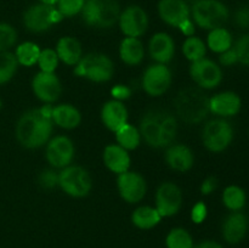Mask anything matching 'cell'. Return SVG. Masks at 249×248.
Here are the masks:
<instances>
[{"label":"cell","mask_w":249,"mask_h":248,"mask_svg":"<svg viewBox=\"0 0 249 248\" xmlns=\"http://www.w3.org/2000/svg\"><path fill=\"white\" fill-rule=\"evenodd\" d=\"M53 108V105H43L19 116L15 126V136L22 147L27 150L40 148L53 138L55 126L51 119Z\"/></svg>","instance_id":"6da1fadb"},{"label":"cell","mask_w":249,"mask_h":248,"mask_svg":"<svg viewBox=\"0 0 249 248\" xmlns=\"http://www.w3.org/2000/svg\"><path fill=\"white\" fill-rule=\"evenodd\" d=\"M138 128L146 145L152 148H167L177 139L179 122L170 112L151 109L143 114Z\"/></svg>","instance_id":"7a4b0ae2"},{"label":"cell","mask_w":249,"mask_h":248,"mask_svg":"<svg viewBox=\"0 0 249 248\" xmlns=\"http://www.w3.org/2000/svg\"><path fill=\"white\" fill-rule=\"evenodd\" d=\"M174 109L177 118L190 125H196L211 113L209 96L197 87L184 88L175 96Z\"/></svg>","instance_id":"3957f363"},{"label":"cell","mask_w":249,"mask_h":248,"mask_svg":"<svg viewBox=\"0 0 249 248\" xmlns=\"http://www.w3.org/2000/svg\"><path fill=\"white\" fill-rule=\"evenodd\" d=\"M121 11L117 0H85L80 15L88 27L109 29L118 23Z\"/></svg>","instance_id":"277c9868"},{"label":"cell","mask_w":249,"mask_h":248,"mask_svg":"<svg viewBox=\"0 0 249 248\" xmlns=\"http://www.w3.org/2000/svg\"><path fill=\"white\" fill-rule=\"evenodd\" d=\"M114 63L108 55L102 53H89L83 55L77 66L74 74L92 83H107L114 75Z\"/></svg>","instance_id":"5b68a950"},{"label":"cell","mask_w":249,"mask_h":248,"mask_svg":"<svg viewBox=\"0 0 249 248\" xmlns=\"http://www.w3.org/2000/svg\"><path fill=\"white\" fill-rule=\"evenodd\" d=\"M230 11L220 0H198L191 5V19L195 26L206 31L224 27Z\"/></svg>","instance_id":"8992f818"},{"label":"cell","mask_w":249,"mask_h":248,"mask_svg":"<svg viewBox=\"0 0 249 248\" xmlns=\"http://www.w3.org/2000/svg\"><path fill=\"white\" fill-rule=\"evenodd\" d=\"M58 187L73 198L87 197L92 190V177L82 165L71 164L58 172Z\"/></svg>","instance_id":"52a82bcc"},{"label":"cell","mask_w":249,"mask_h":248,"mask_svg":"<svg viewBox=\"0 0 249 248\" xmlns=\"http://www.w3.org/2000/svg\"><path fill=\"white\" fill-rule=\"evenodd\" d=\"M202 142L213 153H220L231 145L233 140V128L225 118H214L206 122L202 128Z\"/></svg>","instance_id":"ba28073f"},{"label":"cell","mask_w":249,"mask_h":248,"mask_svg":"<svg viewBox=\"0 0 249 248\" xmlns=\"http://www.w3.org/2000/svg\"><path fill=\"white\" fill-rule=\"evenodd\" d=\"M63 19L62 15L58 12L56 6L44 5L40 2L31 5L23 12V26L31 33H44L58 24Z\"/></svg>","instance_id":"9c48e42d"},{"label":"cell","mask_w":249,"mask_h":248,"mask_svg":"<svg viewBox=\"0 0 249 248\" xmlns=\"http://www.w3.org/2000/svg\"><path fill=\"white\" fill-rule=\"evenodd\" d=\"M173 83V73L169 66L153 63L143 71L141 87L151 97H160L167 94Z\"/></svg>","instance_id":"30bf717a"},{"label":"cell","mask_w":249,"mask_h":248,"mask_svg":"<svg viewBox=\"0 0 249 248\" xmlns=\"http://www.w3.org/2000/svg\"><path fill=\"white\" fill-rule=\"evenodd\" d=\"M75 146L67 135L53 136L45 145V159L51 168L60 170L72 164Z\"/></svg>","instance_id":"8fae6325"},{"label":"cell","mask_w":249,"mask_h":248,"mask_svg":"<svg viewBox=\"0 0 249 248\" xmlns=\"http://www.w3.org/2000/svg\"><path fill=\"white\" fill-rule=\"evenodd\" d=\"M184 194L179 185L173 181H164L157 187L155 195V207L162 218L174 216L181 211Z\"/></svg>","instance_id":"7c38bea8"},{"label":"cell","mask_w":249,"mask_h":248,"mask_svg":"<svg viewBox=\"0 0 249 248\" xmlns=\"http://www.w3.org/2000/svg\"><path fill=\"white\" fill-rule=\"evenodd\" d=\"M189 72L197 88L202 90L215 89L223 80V70L220 65L207 57L192 62Z\"/></svg>","instance_id":"4fadbf2b"},{"label":"cell","mask_w":249,"mask_h":248,"mask_svg":"<svg viewBox=\"0 0 249 248\" xmlns=\"http://www.w3.org/2000/svg\"><path fill=\"white\" fill-rule=\"evenodd\" d=\"M117 190L124 202L140 203L147 194V182L143 175L135 170H128L117 175Z\"/></svg>","instance_id":"5bb4252c"},{"label":"cell","mask_w":249,"mask_h":248,"mask_svg":"<svg viewBox=\"0 0 249 248\" xmlns=\"http://www.w3.org/2000/svg\"><path fill=\"white\" fill-rule=\"evenodd\" d=\"M117 24L124 36L141 38L147 31L150 18L143 7L139 5H129L121 11Z\"/></svg>","instance_id":"9a60e30c"},{"label":"cell","mask_w":249,"mask_h":248,"mask_svg":"<svg viewBox=\"0 0 249 248\" xmlns=\"http://www.w3.org/2000/svg\"><path fill=\"white\" fill-rule=\"evenodd\" d=\"M34 96L44 105H53L62 95V83L56 73H36L31 83Z\"/></svg>","instance_id":"2e32d148"},{"label":"cell","mask_w":249,"mask_h":248,"mask_svg":"<svg viewBox=\"0 0 249 248\" xmlns=\"http://www.w3.org/2000/svg\"><path fill=\"white\" fill-rule=\"evenodd\" d=\"M157 12L167 26L177 29L191 18V6L185 0H160Z\"/></svg>","instance_id":"e0dca14e"},{"label":"cell","mask_w":249,"mask_h":248,"mask_svg":"<svg viewBox=\"0 0 249 248\" xmlns=\"http://www.w3.org/2000/svg\"><path fill=\"white\" fill-rule=\"evenodd\" d=\"M148 53L156 63L168 65L175 55V41L167 32H157L148 40Z\"/></svg>","instance_id":"ac0fdd59"},{"label":"cell","mask_w":249,"mask_h":248,"mask_svg":"<svg viewBox=\"0 0 249 248\" xmlns=\"http://www.w3.org/2000/svg\"><path fill=\"white\" fill-rule=\"evenodd\" d=\"M241 107L242 100L235 91H221L209 97V111L219 118L236 116Z\"/></svg>","instance_id":"d6986e66"},{"label":"cell","mask_w":249,"mask_h":248,"mask_svg":"<svg viewBox=\"0 0 249 248\" xmlns=\"http://www.w3.org/2000/svg\"><path fill=\"white\" fill-rule=\"evenodd\" d=\"M165 164L177 173H187L195 164L194 151L185 143H172L165 148Z\"/></svg>","instance_id":"ffe728a7"},{"label":"cell","mask_w":249,"mask_h":248,"mask_svg":"<svg viewBox=\"0 0 249 248\" xmlns=\"http://www.w3.org/2000/svg\"><path fill=\"white\" fill-rule=\"evenodd\" d=\"M100 117L102 124L112 133H116L119 128L129 123V111L124 102L113 99L105 102Z\"/></svg>","instance_id":"44dd1931"},{"label":"cell","mask_w":249,"mask_h":248,"mask_svg":"<svg viewBox=\"0 0 249 248\" xmlns=\"http://www.w3.org/2000/svg\"><path fill=\"white\" fill-rule=\"evenodd\" d=\"M102 160H104L105 167L116 175L130 170V153L125 148L119 146L118 143H109L104 148Z\"/></svg>","instance_id":"7402d4cb"},{"label":"cell","mask_w":249,"mask_h":248,"mask_svg":"<svg viewBox=\"0 0 249 248\" xmlns=\"http://www.w3.org/2000/svg\"><path fill=\"white\" fill-rule=\"evenodd\" d=\"M248 231V219L241 212H231L224 220L221 233L230 245H237L246 237Z\"/></svg>","instance_id":"603a6c76"},{"label":"cell","mask_w":249,"mask_h":248,"mask_svg":"<svg viewBox=\"0 0 249 248\" xmlns=\"http://www.w3.org/2000/svg\"><path fill=\"white\" fill-rule=\"evenodd\" d=\"M55 51L60 62L65 63L66 66H70V67L77 66V63L84 55L82 43L72 35L61 36L56 43Z\"/></svg>","instance_id":"cb8c5ba5"},{"label":"cell","mask_w":249,"mask_h":248,"mask_svg":"<svg viewBox=\"0 0 249 248\" xmlns=\"http://www.w3.org/2000/svg\"><path fill=\"white\" fill-rule=\"evenodd\" d=\"M118 53L119 58L124 65L129 66V67H135V66L140 65L145 58V45L140 38L124 36L119 44Z\"/></svg>","instance_id":"d4e9b609"},{"label":"cell","mask_w":249,"mask_h":248,"mask_svg":"<svg viewBox=\"0 0 249 248\" xmlns=\"http://www.w3.org/2000/svg\"><path fill=\"white\" fill-rule=\"evenodd\" d=\"M53 125L66 130H73L82 123V113L72 104H60L53 106L51 113Z\"/></svg>","instance_id":"484cf974"},{"label":"cell","mask_w":249,"mask_h":248,"mask_svg":"<svg viewBox=\"0 0 249 248\" xmlns=\"http://www.w3.org/2000/svg\"><path fill=\"white\" fill-rule=\"evenodd\" d=\"M162 220V215L158 213L156 207L140 206L131 213V223L140 230H151L156 228Z\"/></svg>","instance_id":"4316f807"},{"label":"cell","mask_w":249,"mask_h":248,"mask_svg":"<svg viewBox=\"0 0 249 248\" xmlns=\"http://www.w3.org/2000/svg\"><path fill=\"white\" fill-rule=\"evenodd\" d=\"M114 136H116V143H118L119 146L125 148L129 152L136 150L142 142V138H141L139 128L130 123H126L125 125L119 128L114 133Z\"/></svg>","instance_id":"83f0119b"},{"label":"cell","mask_w":249,"mask_h":248,"mask_svg":"<svg viewBox=\"0 0 249 248\" xmlns=\"http://www.w3.org/2000/svg\"><path fill=\"white\" fill-rule=\"evenodd\" d=\"M207 49L215 53H221L224 51L232 48V35L230 31L225 27H219V28L209 31L207 35L206 41Z\"/></svg>","instance_id":"f1b7e54d"},{"label":"cell","mask_w":249,"mask_h":248,"mask_svg":"<svg viewBox=\"0 0 249 248\" xmlns=\"http://www.w3.org/2000/svg\"><path fill=\"white\" fill-rule=\"evenodd\" d=\"M41 48L34 41H23L18 44L15 50V56L18 61L19 66L23 67H33L38 62Z\"/></svg>","instance_id":"f546056e"},{"label":"cell","mask_w":249,"mask_h":248,"mask_svg":"<svg viewBox=\"0 0 249 248\" xmlns=\"http://www.w3.org/2000/svg\"><path fill=\"white\" fill-rule=\"evenodd\" d=\"M223 204L231 212H240L247 202V195L245 190L238 185H229L224 189L221 196Z\"/></svg>","instance_id":"4dcf8cb0"},{"label":"cell","mask_w":249,"mask_h":248,"mask_svg":"<svg viewBox=\"0 0 249 248\" xmlns=\"http://www.w3.org/2000/svg\"><path fill=\"white\" fill-rule=\"evenodd\" d=\"M182 55L185 56L190 62H196V61L202 60L207 55V45L206 41L202 40L199 36L191 35L187 36L182 43Z\"/></svg>","instance_id":"1f68e13d"},{"label":"cell","mask_w":249,"mask_h":248,"mask_svg":"<svg viewBox=\"0 0 249 248\" xmlns=\"http://www.w3.org/2000/svg\"><path fill=\"white\" fill-rule=\"evenodd\" d=\"M18 61L12 51L0 53V85L9 83L16 75Z\"/></svg>","instance_id":"d6a6232c"},{"label":"cell","mask_w":249,"mask_h":248,"mask_svg":"<svg viewBox=\"0 0 249 248\" xmlns=\"http://www.w3.org/2000/svg\"><path fill=\"white\" fill-rule=\"evenodd\" d=\"M167 248H194V238L184 228H174L165 237Z\"/></svg>","instance_id":"836d02e7"},{"label":"cell","mask_w":249,"mask_h":248,"mask_svg":"<svg viewBox=\"0 0 249 248\" xmlns=\"http://www.w3.org/2000/svg\"><path fill=\"white\" fill-rule=\"evenodd\" d=\"M36 65H38L40 72L55 73L58 68V65H60V60H58L55 49H41Z\"/></svg>","instance_id":"e575fe53"},{"label":"cell","mask_w":249,"mask_h":248,"mask_svg":"<svg viewBox=\"0 0 249 248\" xmlns=\"http://www.w3.org/2000/svg\"><path fill=\"white\" fill-rule=\"evenodd\" d=\"M18 40V33L11 24L0 22V53L10 51Z\"/></svg>","instance_id":"d590c367"},{"label":"cell","mask_w":249,"mask_h":248,"mask_svg":"<svg viewBox=\"0 0 249 248\" xmlns=\"http://www.w3.org/2000/svg\"><path fill=\"white\" fill-rule=\"evenodd\" d=\"M84 4L85 0H58L56 9L62 15L63 18H71L80 15Z\"/></svg>","instance_id":"8d00e7d4"},{"label":"cell","mask_w":249,"mask_h":248,"mask_svg":"<svg viewBox=\"0 0 249 248\" xmlns=\"http://www.w3.org/2000/svg\"><path fill=\"white\" fill-rule=\"evenodd\" d=\"M38 184L45 190H51L58 186V172L51 167L49 169L41 170L38 175Z\"/></svg>","instance_id":"74e56055"},{"label":"cell","mask_w":249,"mask_h":248,"mask_svg":"<svg viewBox=\"0 0 249 248\" xmlns=\"http://www.w3.org/2000/svg\"><path fill=\"white\" fill-rule=\"evenodd\" d=\"M233 48H235L236 53H237L238 62L249 67V33L241 36L236 41V45Z\"/></svg>","instance_id":"f35d334b"},{"label":"cell","mask_w":249,"mask_h":248,"mask_svg":"<svg viewBox=\"0 0 249 248\" xmlns=\"http://www.w3.org/2000/svg\"><path fill=\"white\" fill-rule=\"evenodd\" d=\"M207 215H208V208L206 203L202 201L196 202L191 209V220L195 224H202L207 219Z\"/></svg>","instance_id":"ab89813d"},{"label":"cell","mask_w":249,"mask_h":248,"mask_svg":"<svg viewBox=\"0 0 249 248\" xmlns=\"http://www.w3.org/2000/svg\"><path fill=\"white\" fill-rule=\"evenodd\" d=\"M112 99L124 102L131 96V89L124 84H117L111 89Z\"/></svg>","instance_id":"60d3db41"},{"label":"cell","mask_w":249,"mask_h":248,"mask_svg":"<svg viewBox=\"0 0 249 248\" xmlns=\"http://www.w3.org/2000/svg\"><path fill=\"white\" fill-rule=\"evenodd\" d=\"M237 62L238 57L233 46L231 49H229V50L219 53V65L225 66V67H230V66H233Z\"/></svg>","instance_id":"b9f144b4"},{"label":"cell","mask_w":249,"mask_h":248,"mask_svg":"<svg viewBox=\"0 0 249 248\" xmlns=\"http://www.w3.org/2000/svg\"><path fill=\"white\" fill-rule=\"evenodd\" d=\"M235 23L240 28L249 29V6H241L235 14Z\"/></svg>","instance_id":"7bdbcfd3"},{"label":"cell","mask_w":249,"mask_h":248,"mask_svg":"<svg viewBox=\"0 0 249 248\" xmlns=\"http://www.w3.org/2000/svg\"><path fill=\"white\" fill-rule=\"evenodd\" d=\"M219 180L216 179L215 177L211 175V177H206V179L202 181L201 186H199V191H201L202 195L204 196H209V195L213 194L216 189H218Z\"/></svg>","instance_id":"ee69618b"},{"label":"cell","mask_w":249,"mask_h":248,"mask_svg":"<svg viewBox=\"0 0 249 248\" xmlns=\"http://www.w3.org/2000/svg\"><path fill=\"white\" fill-rule=\"evenodd\" d=\"M178 29H179V31L181 32V33L187 38V36L195 35V32H196V26H195V23L192 22V19L190 18V19H187V21H185L184 23H182Z\"/></svg>","instance_id":"f6af8a7d"},{"label":"cell","mask_w":249,"mask_h":248,"mask_svg":"<svg viewBox=\"0 0 249 248\" xmlns=\"http://www.w3.org/2000/svg\"><path fill=\"white\" fill-rule=\"evenodd\" d=\"M194 248H224L223 246L220 245L216 241H212V240H206L203 242L198 243L197 246H195Z\"/></svg>","instance_id":"bcb514c9"},{"label":"cell","mask_w":249,"mask_h":248,"mask_svg":"<svg viewBox=\"0 0 249 248\" xmlns=\"http://www.w3.org/2000/svg\"><path fill=\"white\" fill-rule=\"evenodd\" d=\"M57 1L58 0H38V2H40V4L50 5V6H56Z\"/></svg>","instance_id":"7dc6e473"},{"label":"cell","mask_w":249,"mask_h":248,"mask_svg":"<svg viewBox=\"0 0 249 248\" xmlns=\"http://www.w3.org/2000/svg\"><path fill=\"white\" fill-rule=\"evenodd\" d=\"M185 1H186L187 4H189L190 6H191V5H194L195 2H197V1H198V0H185Z\"/></svg>","instance_id":"c3c4849f"},{"label":"cell","mask_w":249,"mask_h":248,"mask_svg":"<svg viewBox=\"0 0 249 248\" xmlns=\"http://www.w3.org/2000/svg\"><path fill=\"white\" fill-rule=\"evenodd\" d=\"M1 107H2V101H1V99H0V109H1Z\"/></svg>","instance_id":"681fc988"}]
</instances>
